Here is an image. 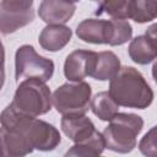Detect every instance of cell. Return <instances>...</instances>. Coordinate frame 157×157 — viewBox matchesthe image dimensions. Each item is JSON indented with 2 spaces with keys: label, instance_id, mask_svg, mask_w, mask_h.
I'll use <instances>...</instances> for the list:
<instances>
[{
  "label": "cell",
  "instance_id": "6da1fadb",
  "mask_svg": "<svg viewBox=\"0 0 157 157\" xmlns=\"http://www.w3.org/2000/svg\"><path fill=\"white\" fill-rule=\"evenodd\" d=\"M109 96L120 107L145 109L153 102V91L142 74L132 66H123L109 80Z\"/></svg>",
  "mask_w": 157,
  "mask_h": 157
},
{
  "label": "cell",
  "instance_id": "7a4b0ae2",
  "mask_svg": "<svg viewBox=\"0 0 157 157\" xmlns=\"http://www.w3.org/2000/svg\"><path fill=\"white\" fill-rule=\"evenodd\" d=\"M0 125L13 126L20 130L33 145L34 150L49 152L58 147L61 142L59 130L38 118H32L18 113L9 104L0 114Z\"/></svg>",
  "mask_w": 157,
  "mask_h": 157
},
{
  "label": "cell",
  "instance_id": "3957f363",
  "mask_svg": "<svg viewBox=\"0 0 157 157\" xmlns=\"http://www.w3.org/2000/svg\"><path fill=\"white\" fill-rule=\"evenodd\" d=\"M76 36L87 43L115 47L131 39L132 27L124 20L86 18L77 25Z\"/></svg>",
  "mask_w": 157,
  "mask_h": 157
},
{
  "label": "cell",
  "instance_id": "277c9868",
  "mask_svg": "<svg viewBox=\"0 0 157 157\" xmlns=\"http://www.w3.org/2000/svg\"><path fill=\"white\" fill-rule=\"evenodd\" d=\"M144 128V119L134 113H118L102 132L105 148L129 153L136 147V137Z\"/></svg>",
  "mask_w": 157,
  "mask_h": 157
},
{
  "label": "cell",
  "instance_id": "5b68a950",
  "mask_svg": "<svg viewBox=\"0 0 157 157\" xmlns=\"http://www.w3.org/2000/svg\"><path fill=\"white\" fill-rule=\"evenodd\" d=\"M10 104L18 113L37 118L50 112L53 105L52 92L44 82L23 80L18 83Z\"/></svg>",
  "mask_w": 157,
  "mask_h": 157
},
{
  "label": "cell",
  "instance_id": "8992f818",
  "mask_svg": "<svg viewBox=\"0 0 157 157\" xmlns=\"http://www.w3.org/2000/svg\"><path fill=\"white\" fill-rule=\"evenodd\" d=\"M91 96L88 82H65L53 92L52 102L61 115H85L90 109Z\"/></svg>",
  "mask_w": 157,
  "mask_h": 157
},
{
  "label": "cell",
  "instance_id": "52a82bcc",
  "mask_svg": "<svg viewBox=\"0 0 157 157\" xmlns=\"http://www.w3.org/2000/svg\"><path fill=\"white\" fill-rule=\"evenodd\" d=\"M54 61L39 55L33 45L23 44L15 53V77L16 81L37 80L47 82L53 77Z\"/></svg>",
  "mask_w": 157,
  "mask_h": 157
},
{
  "label": "cell",
  "instance_id": "ba28073f",
  "mask_svg": "<svg viewBox=\"0 0 157 157\" xmlns=\"http://www.w3.org/2000/svg\"><path fill=\"white\" fill-rule=\"evenodd\" d=\"M34 18L32 0L0 1V33L10 34L29 25Z\"/></svg>",
  "mask_w": 157,
  "mask_h": 157
},
{
  "label": "cell",
  "instance_id": "9c48e42d",
  "mask_svg": "<svg viewBox=\"0 0 157 157\" xmlns=\"http://www.w3.org/2000/svg\"><path fill=\"white\" fill-rule=\"evenodd\" d=\"M97 53L87 49H76L71 52L64 63V75L69 82H80L85 77L91 76Z\"/></svg>",
  "mask_w": 157,
  "mask_h": 157
},
{
  "label": "cell",
  "instance_id": "30bf717a",
  "mask_svg": "<svg viewBox=\"0 0 157 157\" xmlns=\"http://www.w3.org/2000/svg\"><path fill=\"white\" fill-rule=\"evenodd\" d=\"M33 150L31 141L20 130L0 125V157H25Z\"/></svg>",
  "mask_w": 157,
  "mask_h": 157
},
{
  "label": "cell",
  "instance_id": "8fae6325",
  "mask_svg": "<svg viewBox=\"0 0 157 157\" xmlns=\"http://www.w3.org/2000/svg\"><path fill=\"white\" fill-rule=\"evenodd\" d=\"M128 53L130 59L140 65H147L152 63L157 56V36L156 25H152L145 34L137 36L131 39Z\"/></svg>",
  "mask_w": 157,
  "mask_h": 157
},
{
  "label": "cell",
  "instance_id": "7c38bea8",
  "mask_svg": "<svg viewBox=\"0 0 157 157\" xmlns=\"http://www.w3.org/2000/svg\"><path fill=\"white\" fill-rule=\"evenodd\" d=\"M76 4L61 0H43L38 6V16L47 25H65L75 13Z\"/></svg>",
  "mask_w": 157,
  "mask_h": 157
},
{
  "label": "cell",
  "instance_id": "4fadbf2b",
  "mask_svg": "<svg viewBox=\"0 0 157 157\" xmlns=\"http://www.w3.org/2000/svg\"><path fill=\"white\" fill-rule=\"evenodd\" d=\"M60 128L75 144L87 140L97 130L92 120L86 115H63Z\"/></svg>",
  "mask_w": 157,
  "mask_h": 157
},
{
  "label": "cell",
  "instance_id": "5bb4252c",
  "mask_svg": "<svg viewBox=\"0 0 157 157\" xmlns=\"http://www.w3.org/2000/svg\"><path fill=\"white\" fill-rule=\"evenodd\" d=\"M72 31L65 25H47L38 38L39 45L48 52H59L71 40Z\"/></svg>",
  "mask_w": 157,
  "mask_h": 157
},
{
  "label": "cell",
  "instance_id": "9a60e30c",
  "mask_svg": "<svg viewBox=\"0 0 157 157\" xmlns=\"http://www.w3.org/2000/svg\"><path fill=\"white\" fill-rule=\"evenodd\" d=\"M120 67V60L115 53L110 50L99 52L97 53L94 69L91 76L98 81H107L113 78Z\"/></svg>",
  "mask_w": 157,
  "mask_h": 157
},
{
  "label": "cell",
  "instance_id": "2e32d148",
  "mask_svg": "<svg viewBox=\"0 0 157 157\" xmlns=\"http://www.w3.org/2000/svg\"><path fill=\"white\" fill-rule=\"evenodd\" d=\"M104 148L105 146L103 136L98 130H96L94 134L87 140L71 146L65 152L64 157H101Z\"/></svg>",
  "mask_w": 157,
  "mask_h": 157
},
{
  "label": "cell",
  "instance_id": "e0dca14e",
  "mask_svg": "<svg viewBox=\"0 0 157 157\" xmlns=\"http://www.w3.org/2000/svg\"><path fill=\"white\" fill-rule=\"evenodd\" d=\"M90 108L92 113L103 121H110L119 113V105L109 96L108 91H102L94 94V97L91 98Z\"/></svg>",
  "mask_w": 157,
  "mask_h": 157
},
{
  "label": "cell",
  "instance_id": "ac0fdd59",
  "mask_svg": "<svg viewBox=\"0 0 157 157\" xmlns=\"http://www.w3.org/2000/svg\"><path fill=\"white\" fill-rule=\"evenodd\" d=\"M157 2L146 0H130V17L136 23L151 22L156 18Z\"/></svg>",
  "mask_w": 157,
  "mask_h": 157
},
{
  "label": "cell",
  "instance_id": "d6986e66",
  "mask_svg": "<svg viewBox=\"0 0 157 157\" xmlns=\"http://www.w3.org/2000/svg\"><path fill=\"white\" fill-rule=\"evenodd\" d=\"M108 15L112 20H124L126 21L130 17V0H119V1H103L98 5L96 11L97 16Z\"/></svg>",
  "mask_w": 157,
  "mask_h": 157
},
{
  "label": "cell",
  "instance_id": "ffe728a7",
  "mask_svg": "<svg viewBox=\"0 0 157 157\" xmlns=\"http://www.w3.org/2000/svg\"><path fill=\"white\" fill-rule=\"evenodd\" d=\"M139 150L145 157H157L156 147V126L151 128L141 139L139 144Z\"/></svg>",
  "mask_w": 157,
  "mask_h": 157
},
{
  "label": "cell",
  "instance_id": "44dd1931",
  "mask_svg": "<svg viewBox=\"0 0 157 157\" xmlns=\"http://www.w3.org/2000/svg\"><path fill=\"white\" fill-rule=\"evenodd\" d=\"M5 83V48L0 39V91Z\"/></svg>",
  "mask_w": 157,
  "mask_h": 157
}]
</instances>
